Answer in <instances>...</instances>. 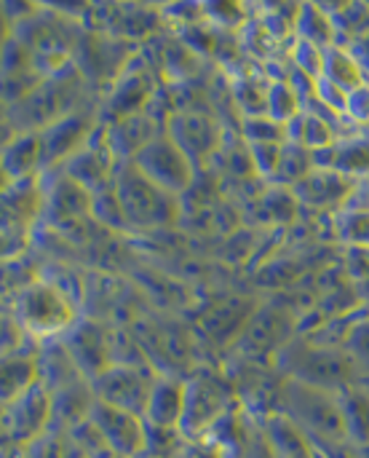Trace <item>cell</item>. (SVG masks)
<instances>
[{"label": "cell", "mask_w": 369, "mask_h": 458, "mask_svg": "<svg viewBox=\"0 0 369 458\" xmlns=\"http://www.w3.org/2000/svg\"><path fill=\"white\" fill-rule=\"evenodd\" d=\"M94 131L96 129H91V118L86 113H67L51 126H46V131L40 134V158L46 164L70 158L88 142Z\"/></svg>", "instance_id": "cell-10"}, {"label": "cell", "mask_w": 369, "mask_h": 458, "mask_svg": "<svg viewBox=\"0 0 369 458\" xmlns=\"http://www.w3.org/2000/svg\"><path fill=\"white\" fill-rule=\"evenodd\" d=\"M340 413H343V424L346 432L359 440L367 443L369 440V392H348L340 403Z\"/></svg>", "instance_id": "cell-21"}, {"label": "cell", "mask_w": 369, "mask_h": 458, "mask_svg": "<svg viewBox=\"0 0 369 458\" xmlns=\"http://www.w3.org/2000/svg\"><path fill=\"white\" fill-rule=\"evenodd\" d=\"M346 115L359 121V123H369V83L354 89L348 94V102H346Z\"/></svg>", "instance_id": "cell-25"}, {"label": "cell", "mask_w": 369, "mask_h": 458, "mask_svg": "<svg viewBox=\"0 0 369 458\" xmlns=\"http://www.w3.org/2000/svg\"><path fill=\"white\" fill-rule=\"evenodd\" d=\"M354 191V182L351 177L335 172V169H311L298 185H295V193L300 201L311 204V207H319V209H332L338 204H343Z\"/></svg>", "instance_id": "cell-11"}, {"label": "cell", "mask_w": 369, "mask_h": 458, "mask_svg": "<svg viewBox=\"0 0 369 458\" xmlns=\"http://www.w3.org/2000/svg\"><path fill=\"white\" fill-rule=\"evenodd\" d=\"M244 134L252 142H284L287 140V126L273 121L271 115H247L244 121Z\"/></svg>", "instance_id": "cell-23"}, {"label": "cell", "mask_w": 369, "mask_h": 458, "mask_svg": "<svg viewBox=\"0 0 369 458\" xmlns=\"http://www.w3.org/2000/svg\"><path fill=\"white\" fill-rule=\"evenodd\" d=\"M35 373H38L35 360H19V357H11V362L5 360V368H3V400H5V405L38 384Z\"/></svg>", "instance_id": "cell-22"}, {"label": "cell", "mask_w": 369, "mask_h": 458, "mask_svg": "<svg viewBox=\"0 0 369 458\" xmlns=\"http://www.w3.org/2000/svg\"><path fill=\"white\" fill-rule=\"evenodd\" d=\"M16 322L29 338H54L75 325V306L54 282H29L16 295Z\"/></svg>", "instance_id": "cell-1"}, {"label": "cell", "mask_w": 369, "mask_h": 458, "mask_svg": "<svg viewBox=\"0 0 369 458\" xmlns=\"http://www.w3.org/2000/svg\"><path fill=\"white\" fill-rule=\"evenodd\" d=\"M300 102H303V97H300V91L289 81L271 83V91H268V115L273 121H279L284 126L292 123L303 113Z\"/></svg>", "instance_id": "cell-19"}, {"label": "cell", "mask_w": 369, "mask_h": 458, "mask_svg": "<svg viewBox=\"0 0 369 458\" xmlns=\"http://www.w3.org/2000/svg\"><path fill=\"white\" fill-rule=\"evenodd\" d=\"M88 421H91L94 435L105 443V448L113 456L137 458L147 451V432H145L142 416H134L129 411L94 400Z\"/></svg>", "instance_id": "cell-4"}, {"label": "cell", "mask_w": 369, "mask_h": 458, "mask_svg": "<svg viewBox=\"0 0 369 458\" xmlns=\"http://www.w3.org/2000/svg\"><path fill=\"white\" fill-rule=\"evenodd\" d=\"M298 30H300V40H308L319 48H330L335 46V21L316 5H303L298 11Z\"/></svg>", "instance_id": "cell-18"}, {"label": "cell", "mask_w": 369, "mask_h": 458, "mask_svg": "<svg viewBox=\"0 0 369 458\" xmlns=\"http://www.w3.org/2000/svg\"><path fill=\"white\" fill-rule=\"evenodd\" d=\"M249 158H252V166L265 174V177H276V169H279V161H281V150H284V142H252L249 145Z\"/></svg>", "instance_id": "cell-24"}, {"label": "cell", "mask_w": 369, "mask_h": 458, "mask_svg": "<svg viewBox=\"0 0 369 458\" xmlns=\"http://www.w3.org/2000/svg\"><path fill=\"white\" fill-rule=\"evenodd\" d=\"M115 196L123 209V217L137 225H164L177 217L174 196L150 182L134 164L118 172Z\"/></svg>", "instance_id": "cell-2"}, {"label": "cell", "mask_w": 369, "mask_h": 458, "mask_svg": "<svg viewBox=\"0 0 369 458\" xmlns=\"http://www.w3.org/2000/svg\"><path fill=\"white\" fill-rule=\"evenodd\" d=\"M322 78L332 81L335 86L346 89L348 94L359 86H365V72H362V62L354 56L351 48H340V46H330L324 48V72Z\"/></svg>", "instance_id": "cell-15"}, {"label": "cell", "mask_w": 369, "mask_h": 458, "mask_svg": "<svg viewBox=\"0 0 369 458\" xmlns=\"http://www.w3.org/2000/svg\"><path fill=\"white\" fill-rule=\"evenodd\" d=\"M185 413V386L169 378H158L145 411V419L155 429H180Z\"/></svg>", "instance_id": "cell-13"}, {"label": "cell", "mask_w": 369, "mask_h": 458, "mask_svg": "<svg viewBox=\"0 0 369 458\" xmlns=\"http://www.w3.org/2000/svg\"><path fill=\"white\" fill-rule=\"evenodd\" d=\"M166 134L182 148L190 164L206 161L220 148V126L196 110H177L166 123Z\"/></svg>", "instance_id": "cell-9"}, {"label": "cell", "mask_w": 369, "mask_h": 458, "mask_svg": "<svg viewBox=\"0 0 369 458\" xmlns=\"http://www.w3.org/2000/svg\"><path fill=\"white\" fill-rule=\"evenodd\" d=\"M38 161H43V158H40V137L24 134V137L13 140V142L5 148L3 169H5V174L11 177V182H16V180L32 177V169H35Z\"/></svg>", "instance_id": "cell-17"}, {"label": "cell", "mask_w": 369, "mask_h": 458, "mask_svg": "<svg viewBox=\"0 0 369 458\" xmlns=\"http://www.w3.org/2000/svg\"><path fill=\"white\" fill-rule=\"evenodd\" d=\"M225 416V389L212 378H196L185 386V413L180 421V432L190 440H204L220 419Z\"/></svg>", "instance_id": "cell-8"}, {"label": "cell", "mask_w": 369, "mask_h": 458, "mask_svg": "<svg viewBox=\"0 0 369 458\" xmlns=\"http://www.w3.org/2000/svg\"><path fill=\"white\" fill-rule=\"evenodd\" d=\"M67 354L72 357V362L78 365V370L86 373L94 381L113 368L107 338L96 330V325L78 327L75 335H72V341H70V346H67Z\"/></svg>", "instance_id": "cell-12"}, {"label": "cell", "mask_w": 369, "mask_h": 458, "mask_svg": "<svg viewBox=\"0 0 369 458\" xmlns=\"http://www.w3.org/2000/svg\"><path fill=\"white\" fill-rule=\"evenodd\" d=\"M332 153L327 161H319V169H335L346 177L369 174V140H346V142H332L327 148Z\"/></svg>", "instance_id": "cell-16"}, {"label": "cell", "mask_w": 369, "mask_h": 458, "mask_svg": "<svg viewBox=\"0 0 369 458\" xmlns=\"http://www.w3.org/2000/svg\"><path fill=\"white\" fill-rule=\"evenodd\" d=\"M153 386L155 381L147 378L137 365H113L94 381V400L134 416H145Z\"/></svg>", "instance_id": "cell-5"}, {"label": "cell", "mask_w": 369, "mask_h": 458, "mask_svg": "<svg viewBox=\"0 0 369 458\" xmlns=\"http://www.w3.org/2000/svg\"><path fill=\"white\" fill-rule=\"evenodd\" d=\"M343 233H346L351 242L369 244V212L346 215V220H343Z\"/></svg>", "instance_id": "cell-26"}, {"label": "cell", "mask_w": 369, "mask_h": 458, "mask_svg": "<svg viewBox=\"0 0 369 458\" xmlns=\"http://www.w3.org/2000/svg\"><path fill=\"white\" fill-rule=\"evenodd\" d=\"M150 94H153V89H150V81L145 78V72H139V75H129L126 72L115 83V89L110 94V102H107V110L113 113L115 121H123L129 115L142 113Z\"/></svg>", "instance_id": "cell-14"}, {"label": "cell", "mask_w": 369, "mask_h": 458, "mask_svg": "<svg viewBox=\"0 0 369 458\" xmlns=\"http://www.w3.org/2000/svg\"><path fill=\"white\" fill-rule=\"evenodd\" d=\"M51 419H54L51 392L43 384H35L32 389H27L24 394H19L5 405L3 424H5V435L13 443H29L48 427Z\"/></svg>", "instance_id": "cell-7"}, {"label": "cell", "mask_w": 369, "mask_h": 458, "mask_svg": "<svg viewBox=\"0 0 369 458\" xmlns=\"http://www.w3.org/2000/svg\"><path fill=\"white\" fill-rule=\"evenodd\" d=\"M174 458H222V448L212 445L209 440H190L174 454Z\"/></svg>", "instance_id": "cell-27"}, {"label": "cell", "mask_w": 369, "mask_h": 458, "mask_svg": "<svg viewBox=\"0 0 369 458\" xmlns=\"http://www.w3.org/2000/svg\"><path fill=\"white\" fill-rule=\"evenodd\" d=\"M43 201V193L38 188L35 177H24L11 182V188L5 191V201H3V233H5V258H13L16 252H21L32 220L38 215V207Z\"/></svg>", "instance_id": "cell-6"}, {"label": "cell", "mask_w": 369, "mask_h": 458, "mask_svg": "<svg viewBox=\"0 0 369 458\" xmlns=\"http://www.w3.org/2000/svg\"><path fill=\"white\" fill-rule=\"evenodd\" d=\"M134 166L150 182H155L158 188L169 191L172 196L188 191L190 182H193V164H190V158L182 153V148L169 134H158L155 140H150L134 156Z\"/></svg>", "instance_id": "cell-3"}, {"label": "cell", "mask_w": 369, "mask_h": 458, "mask_svg": "<svg viewBox=\"0 0 369 458\" xmlns=\"http://www.w3.org/2000/svg\"><path fill=\"white\" fill-rule=\"evenodd\" d=\"M314 169V153L298 142H284V150H281V161H279V169H276V180L284 182V185H298L308 172Z\"/></svg>", "instance_id": "cell-20"}]
</instances>
